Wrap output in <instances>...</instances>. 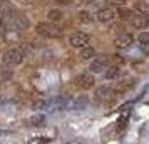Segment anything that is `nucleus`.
I'll use <instances>...</instances> for the list:
<instances>
[{
	"label": "nucleus",
	"mask_w": 149,
	"mask_h": 144,
	"mask_svg": "<svg viewBox=\"0 0 149 144\" xmlns=\"http://www.w3.org/2000/svg\"><path fill=\"white\" fill-rule=\"evenodd\" d=\"M2 24L12 32H24V30H27L30 27V20L25 15H20V14H12L8 19L2 20Z\"/></svg>",
	"instance_id": "nucleus-1"
},
{
	"label": "nucleus",
	"mask_w": 149,
	"mask_h": 144,
	"mask_svg": "<svg viewBox=\"0 0 149 144\" xmlns=\"http://www.w3.org/2000/svg\"><path fill=\"white\" fill-rule=\"evenodd\" d=\"M35 32L42 37H49V39H59L62 37V30L59 27H55L52 24H45V22H40V24H37V27H35Z\"/></svg>",
	"instance_id": "nucleus-2"
},
{
	"label": "nucleus",
	"mask_w": 149,
	"mask_h": 144,
	"mask_svg": "<svg viewBox=\"0 0 149 144\" xmlns=\"http://www.w3.org/2000/svg\"><path fill=\"white\" fill-rule=\"evenodd\" d=\"M22 61H24V54L19 49H8L3 52V64L5 65L14 67V65H19Z\"/></svg>",
	"instance_id": "nucleus-3"
},
{
	"label": "nucleus",
	"mask_w": 149,
	"mask_h": 144,
	"mask_svg": "<svg viewBox=\"0 0 149 144\" xmlns=\"http://www.w3.org/2000/svg\"><path fill=\"white\" fill-rule=\"evenodd\" d=\"M94 84H95V79L92 76V72H82V74H79V76L75 77V86L79 89L89 90V89H92Z\"/></svg>",
	"instance_id": "nucleus-4"
},
{
	"label": "nucleus",
	"mask_w": 149,
	"mask_h": 144,
	"mask_svg": "<svg viewBox=\"0 0 149 144\" xmlns=\"http://www.w3.org/2000/svg\"><path fill=\"white\" fill-rule=\"evenodd\" d=\"M67 102H69L67 96L54 97V99H50V101H45V109L47 111H62V109L67 107Z\"/></svg>",
	"instance_id": "nucleus-5"
},
{
	"label": "nucleus",
	"mask_w": 149,
	"mask_h": 144,
	"mask_svg": "<svg viewBox=\"0 0 149 144\" xmlns=\"http://www.w3.org/2000/svg\"><path fill=\"white\" fill-rule=\"evenodd\" d=\"M109 65V57H106V55H101V57H95L94 61H92V64H91V72L92 74H99V72H104L106 69H107Z\"/></svg>",
	"instance_id": "nucleus-6"
},
{
	"label": "nucleus",
	"mask_w": 149,
	"mask_h": 144,
	"mask_svg": "<svg viewBox=\"0 0 149 144\" xmlns=\"http://www.w3.org/2000/svg\"><path fill=\"white\" fill-rule=\"evenodd\" d=\"M69 42H70V45H72V47H77V49L87 47V44H89V35L84 34V32H75V34L70 35Z\"/></svg>",
	"instance_id": "nucleus-7"
},
{
	"label": "nucleus",
	"mask_w": 149,
	"mask_h": 144,
	"mask_svg": "<svg viewBox=\"0 0 149 144\" xmlns=\"http://www.w3.org/2000/svg\"><path fill=\"white\" fill-rule=\"evenodd\" d=\"M87 104H89V99L84 97V96H81V97H75V99H69L65 109H69V111H82V109L87 107Z\"/></svg>",
	"instance_id": "nucleus-8"
},
{
	"label": "nucleus",
	"mask_w": 149,
	"mask_h": 144,
	"mask_svg": "<svg viewBox=\"0 0 149 144\" xmlns=\"http://www.w3.org/2000/svg\"><path fill=\"white\" fill-rule=\"evenodd\" d=\"M114 94H116L114 89H111L109 86H101V87L95 89V97H97L99 101H109Z\"/></svg>",
	"instance_id": "nucleus-9"
},
{
	"label": "nucleus",
	"mask_w": 149,
	"mask_h": 144,
	"mask_svg": "<svg viewBox=\"0 0 149 144\" xmlns=\"http://www.w3.org/2000/svg\"><path fill=\"white\" fill-rule=\"evenodd\" d=\"M132 42H134V39H132V35L131 34H121L119 37H116L114 45L117 49H127Z\"/></svg>",
	"instance_id": "nucleus-10"
},
{
	"label": "nucleus",
	"mask_w": 149,
	"mask_h": 144,
	"mask_svg": "<svg viewBox=\"0 0 149 144\" xmlns=\"http://www.w3.org/2000/svg\"><path fill=\"white\" fill-rule=\"evenodd\" d=\"M136 86V79H132V77H127V79H124V81H121V82H117V86L114 87V92H119V94H122V92H126V90L132 89Z\"/></svg>",
	"instance_id": "nucleus-11"
},
{
	"label": "nucleus",
	"mask_w": 149,
	"mask_h": 144,
	"mask_svg": "<svg viewBox=\"0 0 149 144\" xmlns=\"http://www.w3.org/2000/svg\"><path fill=\"white\" fill-rule=\"evenodd\" d=\"M12 14L14 10H12V5L8 3V0H0V22L8 19Z\"/></svg>",
	"instance_id": "nucleus-12"
},
{
	"label": "nucleus",
	"mask_w": 149,
	"mask_h": 144,
	"mask_svg": "<svg viewBox=\"0 0 149 144\" xmlns=\"http://www.w3.org/2000/svg\"><path fill=\"white\" fill-rule=\"evenodd\" d=\"M131 24H132L134 29H146L149 25V19L146 15H136V17L131 19Z\"/></svg>",
	"instance_id": "nucleus-13"
},
{
	"label": "nucleus",
	"mask_w": 149,
	"mask_h": 144,
	"mask_svg": "<svg viewBox=\"0 0 149 144\" xmlns=\"http://www.w3.org/2000/svg\"><path fill=\"white\" fill-rule=\"evenodd\" d=\"M25 124H27V126H34V127L44 126V124H45V116H44V114H39V112H37V114H34V116H30V117H29L27 121H25Z\"/></svg>",
	"instance_id": "nucleus-14"
},
{
	"label": "nucleus",
	"mask_w": 149,
	"mask_h": 144,
	"mask_svg": "<svg viewBox=\"0 0 149 144\" xmlns=\"http://www.w3.org/2000/svg\"><path fill=\"white\" fill-rule=\"evenodd\" d=\"M114 19V12L111 8H101L97 12V20L99 22H111Z\"/></svg>",
	"instance_id": "nucleus-15"
},
{
	"label": "nucleus",
	"mask_w": 149,
	"mask_h": 144,
	"mask_svg": "<svg viewBox=\"0 0 149 144\" xmlns=\"http://www.w3.org/2000/svg\"><path fill=\"white\" fill-rule=\"evenodd\" d=\"M14 77V69L10 65H0V81H10Z\"/></svg>",
	"instance_id": "nucleus-16"
},
{
	"label": "nucleus",
	"mask_w": 149,
	"mask_h": 144,
	"mask_svg": "<svg viewBox=\"0 0 149 144\" xmlns=\"http://www.w3.org/2000/svg\"><path fill=\"white\" fill-rule=\"evenodd\" d=\"M119 74H121L119 65H111V67H107L106 69V72H104L106 79H116V77H119Z\"/></svg>",
	"instance_id": "nucleus-17"
},
{
	"label": "nucleus",
	"mask_w": 149,
	"mask_h": 144,
	"mask_svg": "<svg viewBox=\"0 0 149 144\" xmlns=\"http://www.w3.org/2000/svg\"><path fill=\"white\" fill-rule=\"evenodd\" d=\"M137 40H139V45L144 50H149V32H141Z\"/></svg>",
	"instance_id": "nucleus-18"
},
{
	"label": "nucleus",
	"mask_w": 149,
	"mask_h": 144,
	"mask_svg": "<svg viewBox=\"0 0 149 144\" xmlns=\"http://www.w3.org/2000/svg\"><path fill=\"white\" fill-rule=\"evenodd\" d=\"M136 8H137L142 15H149V2H142V0L136 2Z\"/></svg>",
	"instance_id": "nucleus-19"
},
{
	"label": "nucleus",
	"mask_w": 149,
	"mask_h": 144,
	"mask_svg": "<svg viewBox=\"0 0 149 144\" xmlns=\"http://www.w3.org/2000/svg\"><path fill=\"white\" fill-rule=\"evenodd\" d=\"M94 55H95V50L92 47H89V45H87V47H82L81 49V57H82V59H92Z\"/></svg>",
	"instance_id": "nucleus-20"
},
{
	"label": "nucleus",
	"mask_w": 149,
	"mask_h": 144,
	"mask_svg": "<svg viewBox=\"0 0 149 144\" xmlns=\"http://www.w3.org/2000/svg\"><path fill=\"white\" fill-rule=\"evenodd\" d=\"M47 17L52 22H57V20H61V19H62V12L59 10V8H50V10H49V14H47Z\"/></svg>",
	"instance_id": "nucleus-21"
},
{
	"label": "nucleus",
	"mask_w": 149,
	"mask_h": 144,
	"mask_svg": "<svg viewBox=\"0 0 149 144\" xmlns=\"http://www.w3.org/2000/svg\"><path fill=\"white\" fill-rule=\"evenodd\" d=\"M79 20L84 22V24H91L92 22V15L89 12H86V10H82V12H79Z\"/></svg>",
	"instance_id": "nucleus-22"
},
{
	"label": "nucleus",
	"mask_w": 149,
	"mask_h": 144,
	"mask_svg": "<svg viewBox=\"0 0 149 144\" xmlns=\"http://www.w3.org/2000/svg\"><path fill=\"white\" fill-rule=\"evenodd\" d=\"M119 15H121L122 19H129V17H131V15H132V12H131V10H129V8H119Z\"/></svg>",
	"instance_id": "nucleus-23"
},
{
	"label": "nucleus",
	"mask_w": 149,
	"mask_h": 144,
	"mask_svg": "<svg viewBox=\"0 0 149 144\" xmlns=\"http://www.w3.org/2000/svg\"><path fill=\"white\" fill-rule=\"evenodd\" d=\"M49 139H44V137H35V139H32L29 144H47Z\"/></svg>",
	"instance_id": "nucleus-24"
},
{
	"label": "nucleus",
	"mask_w": 149,
	"mask_h": 144,
	"mask_svg": "<svg viewBox=\"0 0 149 144\" xmlns=\"http://www.w3.org/2000/svg\"><path fill=\"white\" fill-rule=\"evenodd\" d=\"M59 3H62V5H70L72 3V0H57Z\"/></svg>",
	"instance_id": "nucleus-25"
},
{
	"label": "nucleus",
	"mask_w": 149,
	"mask_h": 144,
	"mask_svg": "<svg viewBox=\"0 0 149 144\" xmlns=\"http://www.w3.org/2000/svg\"><path fill=\"white\" fill-rule=\"evenodd\" d=\"M114 62H116V64H122V62H124V59H122V57H117V55H116V57H114Z\"/></svg>",
	"instance_id": "nucleus-26"
},
{
	"label": "nucleus",
	"mask_w": 149,
	"mask_h": 144,
	"mask_svg": "<svg viewBox=\"0 0 149 144\" xmlns=\"http://www.w3.org/2000/svg\"><path fill=\"white\" fill-rule=\"evenodd\" d=\"M86 2H94V0H86Z\"/></svg>",
	"instance_id": "nucleus-27"
},
{
	"label": "nucleus",
	"mask_w": 149,
	"mask_h": 144,
	"mask_svg": "<svg viewBox=\"0 0 149 144\" xmlns=\"http://www.w3.org/2000/svg\"><path fill=\"white\" fill-rule=\"evenodd\" d=\"M0 134H2V132H0Z\"/></svg>",
	"instance_id": "nucleus-28"
}]
</instances>
